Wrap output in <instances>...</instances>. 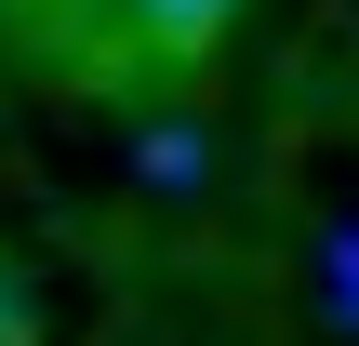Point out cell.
I'll list each match as a JSON object with an SVG mask.
<instances>
[{
    "label": "cell",
    "mask_w": 359,
    "mask_h": 346,
    "mask_svg": "<svg viewBox=\"0 0 359 346\" xmlns=\"http://www.w3.org/2000/svg\"><path fill=\"white\" fill-rule=\"evenodd\" d=\"M333 307H346V320H359V227H346V240H333Z\"/></svg>",
    "instance_id": "277c9868"
},
{
    "label": "cell",
    "mask_w": 359,
    "mask_h": 346,
    "mask_svg": "<svg viewBox=\"0 0 359 346\" xmlns=\"http://www.w3.org/2000/svg\"><path fill=\"white\" fill-rule=\"evenodd\" d=\"M226 13H240V0H120V27H133L147 53H213Z\"/></svg>",
    "instance_id": "6da1fadb"
},
{
    "label": "cell",
    "mask_w": 359,
    "mask_h": 346,
    "mask_svg": "<svg viewBox=\"0 0 359 346\" xmlns=\"http://www.w3.org/2000/svg\"><path fill=\"white\" fill-rule=\"evenodd\" d=\"M133 173H147L160 200H187V187L213 173V133H200V120H147V133H133Z\"/></svg>",
    "instance_id": "7a4b0ae2"
},
{
    "label": "cell",
    "mask_w": 359,
    "mask_h": 346,
    "mask_svg": "<svg viewBox=\"0 0 359 346\" xmlns=\"http://www.w3.org/2000/svg\"><path fill=\"white\" fill-rule=\"evenodd\" d=\"M0 346H40V280L0 253Z\"/></svg>",
    "instance_id": "3957f363"
}]
</instances>
